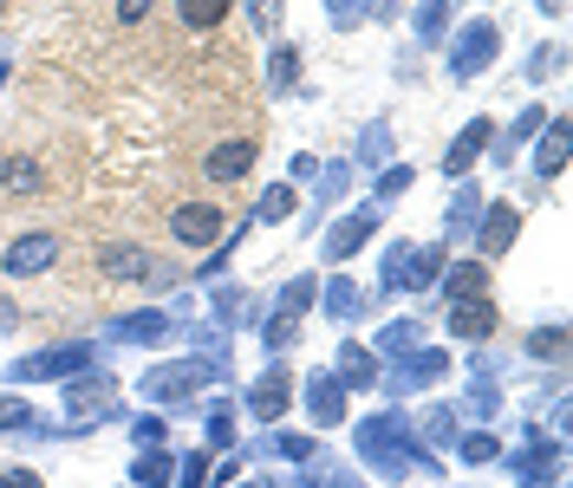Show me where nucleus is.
Listing matches in <instances>:
<instances>
[{
    "label": "nucleus",
    "instance_id": "obj_32",
    "mask_svg": "<svg viewBox=\"0 0 573 488\" xmlns=\"http://www.w3.org/2000/svg\"><path fill=\"white\" fill-rule=\"evenodd\" d=\"M274 20H281V0H255V26H261V33H268V26H274Z\"/></svg>",
    "mask_w": 573,
    "mask_h": 488
},
{
    "label": "nucleus",
    "instance_id": "obj_28",
    "mask_svg": "<svg viewBox=\"0 0 573 488\" xmlns=\"http://www.w3.org/2000/svg\"><path fill=\"white\" fill-rule=\"evenodd\" d=\"M26 417H33V411H26L20 398H0V430H20Z\"/></svg>",
    "mask_w": 573,
    "mask_h": 488
},
{
    "label": "nucleus",
    "instance_id": "obj_1",
    "mask_svg": "<svg viewBox=\"0 0 573 488\" xmlns=\"http://www.w3.org/2000/svg\"><path fill=\"white\" fill-rule=\"evenodd\" d=\"M53 261H60V235H53V228H33V235L7 241V254H0V274L26 280V274H46Z\"/></svg>",
    "mask_w": 573,
    "mask_h": 488
},
{
    "label": "nucleus",
    "instance_id": "obj_8",
    "mask_svg": "<svg viewBox=\"0 0 573 488\" xmlns=\"http://www.w3.org/2000/svg\"><path fill=\"white\" fill-rule=\"evenodd\" d=\"M450 333L456 339H489L496 333V300H456V313H450Z\"/></svg>",
    "mask_w": 573,
    "mask_h": 488
},
{
    "label": "nucleus",
    "instance_id": "obj_39",
    "mask_svg": "<svg viewBox=\"0 0 573 488\" xmlns=\"http://www.w3.org/2000/svg\"><path fill=\"white\" fill-rule=\"evenodd\" d=\"M0 13H7V0H0Z\"/></svg>",
    "mask_w": 573,
    "mask_h": 488
},
{
    "label": "nucleus",
    "instance_id": "obj_3",
    "mask_svg": "<svg viewBox=\"0 0 573 488\" xmlns=\"http://www.w3.org/2000/svg\"><path fill=\"white\" fill-rule=\"evenodd\" d=\"M221 203H183V209H170V235L183 241V248H209L215 235H221Z\"/></svg>",
    "mask_w": 573,
    "mask_h": 488
},
{
    "label": "nucleus",
    "instance_id": "obj_21",
    "mask_svg": "<svg viewBox=\"0 0 573 488\" xmlns=\"http://www.w3.org/2000/svg\"><path fill=\"white\" fill-rule=\"evenodd\" d=\"M456 456L476 469V463H496L501 449H496V436H483V430H476V436H463V443H456Z\"/></svg>",
    "mask_w": 573,
    "mask_h": 488
},
{
    "label": "nucleus",
    "instance_id": "obj_18",
    "mask_svg": "<svg viewBox=\"0 0 573 488\" xmlns=\"http://www.w3.org/2000/svg\"><path fill=\"white\" fill-rule=\"evenodd\" d=\"M131 476H138V488H163L170 476H176V463H170V456H138Z\"/></svg>",
    "mask_w": 573,
    "mask_h": 488
},
{
    "label": "nucleus",
    "instance_id": "obj_2",
    "mask_svg": "<svg viewBox=\"0 0 573 488\" xmlns=\"http://www.w3.org/2000/svg\"><path fill=\"white\" fill-rule=\"evenodd\" d=\"M501 53V33L489 26V20H476V26H463L456 33V53H450V72L456 78H476V72H489Z\"/></svg>",
    "mask_w": 573,
    "mask_h": 488
},
{
    "label": "nucleus",
    "instance_id": "obj_5",
    "mask_svg": "<svg viewBox=\"0 0 573 488\" xmlns=\"http://www.w3.org/2000/svg\"><path fill=\"white\" fill-rule=\"evenodd\" d=\"M78 365H91V346H46L40 358H20L13 378H66Z\"/></svg>",
    "mask_w": 573,
    "mask_h": 488
},
{
    "label": "nucleus",
    "instance_id": "obj_15",
    "mask_svg": "<svg viewBox=\"0 0 573 488\" xmlns=\"http://www.w3.org/2000/svg\"><path fill=\"white\" fill-rule=\"evenodd\" d=\"M483 286H489V268H483V261H469V268H456V274L443 280V293H450V300H476Z\"/></svg>",
    "mask_w": 573,
    "mask_h": 488
},
{
    "label": "nucleus",
    "instance_id": "obj_13",
    "mask_svg": "<svg viewBox=\"0 0 573 488\" xmlns=\"http://www.w3.org/2000/svg\"><path fill=\"white\" fill-rule=\"evenodd\" d=\"M196 378H209V365H170V371H150L143 391H150V398H176V391H190Z\"/></svg>",
    "mask_w": 573,
    "mask_h": 488
},
{
    "label": "nucleus",
    "instance_id": "obj_16",
    "mask_svg": "<svg viewBox=\"0 0 573 488\" xmlns=\"http://www.w3.org/2000/svg\"><path fill=\"white\" fill-rule=\"evenodd\" d=\"M561 163H567V124H554V131L541 138V156H534V170H541V176H561Z\"/></svg>",
    "mask_w": 573,
    "mask_h": 488
},
{
    "label": "nucleus",
    "instance_id": "obj_26",
    "mask_svg": "<svg viewBox=\"0 0 573 488\" xmlns=\"http://www.w3.org/2000/svg\"><path fill=\"white\" fill-rule=\"evenodd\" d=\"M313 293H320V280H293V286L281 293V313H306V306H313Z\"/></svg>",
    "mask_w": 573,
    "mask_h": 488
},
{
    "label": "nucleus",
    "instance_id": "obj_34",
    "mask_svg": "<svg viewBox=\"0 0 573 488\" xmlns=\"http://www.w3.org/2000/svg\"><path fill=\"white\" fill-rule=\"evenodd\" d=\"M143 13H150V0H118V20H125V26H138Z\"/></svg>",
    "mask_w": 573,
    "mask_h": 488
},
{
    "label": "nucleus",
    "instance_id": "obj_38",
    "mask_svg": "<svg viewBox=\"0 0 573 488\" xmlns=\"http://www.w3.org/2000/svg\"><path fill=\"white\" fill-rule=\"evenodd\" d=\"M541 7H548V13H561V7H567V0H541Z\"/></svg>",
    "mask_w": 573,
    "mask_h": 488
},
{
    "label": "nucleus",
    "instance_id": "obj_35",
    "mask_svg": "<svg viewBox=\"0 0 573 488\" xmlns=\"http://www.w3.org/2000/svg\"><path fill=\"white\" fill-rule=\"evenodd\" d=\"M0 488H40V476H33V469H7V476H0Z\"/></svg>",
    "mask_w": 573,
    "mask_h": 488
},
{
    "label": "nucleus",
    "instance_id": "obj_30",
    "mask_svg": "<svg viewBox=\"0 0 573 488\" xmlns=\"http://www.w3.org/2000/svg\"><path fill=\"white\" fill-rule=\"evenodd\" d=\"M411 339H418V326H391V333L378 339V351H398V346H411Z\"/></svg>",
    "mask_w": 573,
    "mask_h": 488
},
{
    "label": "nucleus",
    "instance_id": "obj_12",
    "mask_svg": "<svg viewBox=\"0 0 573 488\" xmlns=\"http://www.w3.org/2000/svg\"><path fill=\"white\" fill-rule=\"evenodd\" d=\"M228 7H235V0H176V20H183L190 33H215V26L228 20Z\"/></svg>",
    "mask_w": 573,
    "mask_h": 488
},
{
    "label": "nucleus",
    "instance_id": "obj_29",
    "mask_svg": "<svg viewBox=\"0 0 573 488\" xmlns=\"http://www.w3.org/2000/svg\"><path fill=\"white\" fill-rule=\"evenodd\" d=\"M411 189V170H385V183H378V196H404Z\"/></svg>",
    "mask_w": 573,
    "mask_h": 488
},
{
    "label": "nucleus",
    "instance_id": "obj_23",
    "mask_svg": "<svg viewBox=\"0 0 573 488\" xmlns=\"http://www.w3.org/2000/svg\"><path fill=\"white\" fill-rule=\"evenodd\" d=\"M111 333H118V339H163V319H156V313H143V319H118Z\"/></svg>",
    "mask_w": 573,
    "mask_h": 488
},
{
    "label": "nucleus",
    "instance_id": "obj_27",
    "mask_svg": "<svg viewBox=\"0 0 573 488\" xmlns=\"http://www.w3.org/2000/svg\"><path fill=\"white\" fill-rule=\"evenodd\" d=\"M476 196H483V189H463V203L450 209V228H469V221H476Z\"/></svg>",
    "mask_w": 573,
    "mask_h": 488
},
{
    "label": "nucleus",
    "instance_id": "obj_24",
    "mask_svg": "<svg viewBox=\"0 0 573 488\" xmlns=\"http://www.w3.org/2000/svg\"><path fill=\"white\" fill-rule=\"evenodd\" d=\"M436 274H443V248H418V261H411V286H430Z\"/></svg>",
    "mask_w": 573,
    "mask_h": 488
},
{
    "label": "nucleus",
    "instance_id": "obj_31",
    "mask_svg": "<svg viewBox=\"0 0 573 488\" xmlns=\"http://www.w3.org/2000/svg\"><path fill=\"white\" fill-rule=\"evenodd\" d=\"M293 72H300V59L281 46V53H274V85H293Z\"/></svg>",
    "mask_w": 573,
    "mask_h": 488
},
{
    "label": "nucleus",
    "instance_id": "obj_37",
    "mask_svg": "<svg viewBox=\"0 0 573 488\" xmlns=\"http://www.w3.org/2000/svg\"><path fill=\"white\" fill-rule=\"evenodd\" d=\"M358 7H365V0H333V20H353Z\"/></svg>",
    "mask_w": 573,
    "mask_h": 488
},
{
    "label": "nucleus",
    "instance_id": "obj_4",
    "mask_svg": "<svg viewBox=\"0 0 573 488\" xmlns=\"http://www.w3.org/2000/svg\"><path fill=\"white\" fill-rule=\"evenodd\" d=\"M0 189H7V203H40L46 196V170L33 156H0Z\"/></svg>",
    "mask_w": 573,
    "mask_h": 488
},
{
    "label": "nucleus",
    "instance_id": "obj_25",
    "mask_svg": "<svg viewBox=\"0 0 573 488\" xmlns=\"http://www.w3.org/2000/svg\"><path fill=\"white\" fill-rule=\"evenodd\" d=\"M255 215H261V221H286V215H293V189H268V196L255 203Z\"/></svg>",
    "mask_w": 573,
    "mask_h": 488
},
{
    "label": "nucleus",
    "instance_id": "obj_33",
    "mask_svg": "<svg viewBox=\"0 0 573 488\" xmlns=\"http://www.w3.org/2000/svg\"><path fill=\"white\" fill-rule=\"evenodd\" d=\"M281 456H293V463H306V456H313V443H306V436H281Z\"/></svg>",
    "mask_w": 573,
    "mask_h": 488
},
{
    "label": "nucleus",
    "instance_id": "obj_6",
    "mask_svg": "<svg viewBox=\"0 0 573 488\" xmlns=\"http://www.w3.org/2000/svg\"><path fill=\"white\" fill-rule=\"evenodd\" d=\"M255 150H261L255 138H228V143H215L209 156H203V170H209L215 183H235V176L255 170Z\"/></svg>",
    "mask_w": 573,
    "mask_h": 488
},
{
    "label": "nucleus",
    "instance_id": "obj_10",
    "mask_svg": "<svg viewBox=\"0 0 573 488\" xmlns=\"http://www.w3.org/2000/svg\"><path fill=\"white\" fill-rule=\"evenodd\" d=\"M371 228H378V215L365 209V215H346L339 228H333V241H326V261H353L358 248L371 241Z\"/></svg>",
    "mask_w": 573,
    "mask_h": 488
},
{
    "label": "nucleus",
    "instance_id": "obj_7",
    "mask_svg": "<svg viewBox=\"0 0 573 488\" xmlns=\"http://www.w3.org/2000/svg\"><path fill=\"white\" fill-rule=\"evenodd\" d=\"M306 411H313V423L320 430H333V423L346 417V391H339V378H306Z\"/></svg>",
    "mask_w": 573,
    "mask_h": 488
},
{
    "label": "nucleus",
    "instance_id": "obj_20",
    "mask_svg": "<svg viewBox=\"0 0 573 488\" xmlns=\"http://www.w3.org/2000/svg\"><path fill=\"white\" fill-rule=\"evenodd\" d=\"M326 313H333V319H353L358 313V286L353 280H333V286H326Z\"/></svg>",
    "mask_w": 573,
    "mask_h": 488
},
{
    "label": "nucleus",
    "instance_id": "obj_22",
    "mask_svg": "<svg viewBox=\"0 0 573 488\" xmlns=\"http://www.w3.org/2000/svg\"><path fill=\"white\" fill-rule=\"evenodd\" d=\"M528 351H534V358H561V351H567V333H561V326H541V333H528Z\"/></svg>",
    "mask_w": 573,
    "mask_h": 488
},
{
    "label": "nucleus",
    "instance_id": "obj_9",
    "mask_svg": "<svg viewBox=\"0 0 573 488\" xmlns=\"http://www.w3.org/2000/svg\"><path fill=\"white\" fill-rule=\"evenodd\" d=\"M286 391H293V378H286V371H268V378H255V384H248V411H255L261 423H274V417L286 411Z\"/></svg>",
    "mask_w": 573,
    "mask_h": 488
},
{
    "label": "nucleus",
    "instance_id": "obj_36",
    "mask_svg": "<svg viewBox=\"0 0 573 488\" xmlns=\"http://www.w3.org/2000/svg\"><path fill=\"white\" fill-rule=\"evenodd\" d=\"M176 476H183V482L196 488V482H203V476H209V463H203V456H190V463H183V469H176Z\"/></svg>",
    "mask_w": 573,
    "mask_h": 488
},
{
    "label": "nucleus",
    "instance_id": "obj_17",
    "mask_svg": "<svg viewBox=\"0 0 573 488\" xmlns=\"http://www.w3.org/2000/svg\"><path fill=\"white\" fill-rule=\"evenodd\" d=\"M98 268H105V274H125V280L150 274V261H143L138 248H105V254H98Z\"/></svg>",
    "mask_w": 573,
    "mask_h": 488
},
{
    "label": "nucleus",
    "instance_id": "obj_11",
    "mask_svg": "<svg viewBox=\"0 0 573 488\" xmlns=\"http://www.w3.org/2000/svg\"><path fill=\"white\" fill-rule=\"evenodd\" d=\"M496 138V124H489V118H476V124H463V138L450 143V156H443V170H450V176H463V170H469V163H476V156H483V143Z\"/></svg>",
    "mask_w": 573,
    "mask_h": 488
},
{
    "label": "nucleus",
    "instance_id": "obj_14",
    "mask_svg": "<svg viewBox=\"0 0 573 488\" xmlns=\"http://www.w3.org/2000/svg\"><path fill=\"white\" fill-rule=\"evenodd\" d=\"M515 221H521V215L508 209V203H496V209H489V221H483V248H489V254H501V248L515 241Z\"/></svg>",
    "mask_w": 573,
    "mask_h": 488
},
{
    "label": "nucleus",
    "instance_id": "obj_19",
    "mask_svg": "<svg viewBox=\"0 0 573 488\" xmlns=\"http://www.w3.org/2000/svg\"><path fill=\"white\" fill-rule=\"evenodd\" d=\"M346 358H339V371H346V384H371L378 378V365H371V351L365 346H339Z\"/></svg>",
    "mask_w": 573,
    "mask_h": 488
}]
</instances>
